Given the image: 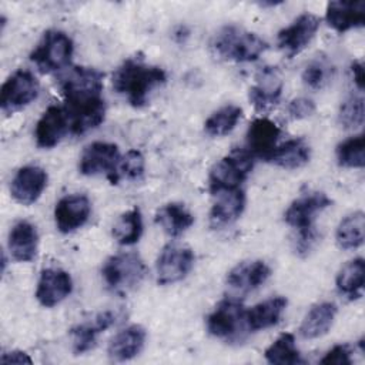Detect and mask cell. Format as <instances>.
<instances>
[{
    "label": "cell",
    "instance_id": "5b68a950",
    "mask_svg": "<svg viewBox=\"0 0 365 365\" xmlns=\"http://www.w3.org/2000/svg\"><path fill=\"white\" fill-rule=\"evenodd\" d=\"M254 167V157L247 150H232L210 170L208 188L211 194L240 188Z\"/></svg>",
    "mask_w": 365,
    "mask_h": 365
},
{
    "label": "cell",
    "instance_id": "44dd1931",
    "mask_svg": "<svg viewBox=\"0 0 365 365\" xmlns=\"http://www.w3.org/2000/svg\"><path fill=\"white\" fill-rule=\"evenodd\" d=\"M115 318L117 315L113 311H104L97 314L93 319L73 327L70 329L73 352L80 355L93 349L97 344L98 335L108 329L115 322Z\"/></svg>",
    "mask_w": 365,
    "mask_h": 365
},
{
    "label": "cell",
    "instance_id": "52a82bcc",
    "mask_svg": "<svg viewBox=\"0 0 365 365\" xmlns=\"http://www.w3.org/2000/svg\"><path fill=\"white\" fill-rule=\"evenodd\" d=\"M40 84L36 76L29 70H17L14 71L1 86L0 91V107L4 114H13L31 101H34L38 96Z\"/></svg>",
    "mask_w": 365,
    "mask_h": 365
},
{
    "label": "cell",
    "instance_id": "e575fe53",
    "mask_svg": "<svg viewBox=\"0 0 365 365\" xmlns=\"http://www.w3.org/2000/svg\"><path fill=\"white\" fill-rule=\"evenodd\" d=\"M364 98L362 96L351 94L348 96L339 107L338 121L346 130H355L364 125Z\"/></svg>",
    "mask_w": 365,
    "mask_h": 365
},
{
    "label": "cell",
    "instance_id": "5bb4252c",
    "mask_svg": "<svg viewBox=\"0 0 365 365\" xmlns=\"http://www.w3.org/2000/svg\"><path fill=\"white\" fill-rule=\"evenodd\" d=\"M47 180L48 177L44 168L38 165H24L17 170L11 180V197L21 205H31L43 194L47 187Z\"/></svg>",
    "mask_w": 365,
    "mask_h": 365
},
{
    "label": "cell",
    "instance_id": "60d3db41",
    "mask_svg": "<svg viewBox=\"0 0 365 365\" xmlns=\"http://www.w3.org/2000/svg\"><path fill=\"white\" fill-rule=\"evenodd\" d=\"M0 362H3V364H31L33 361L23 351H10V352H4L0 356Z\"/></svg>",
    "mask_w": 365,
    "mask_h": 365
},
{
    "label": "cell",
    "instance_id": "7c38bea8",
    "mask_svg": "<svg viewBox=\"0 0 365 365\" xmlns=\"http://www.w3.org/2000/svg\"><path fill=\"white\" fill-rule=\"evenodd\" d=\"M91 202L84 194H68L54 208V221L60 232L68 234L81 228L90 218Z\"/></svg>",
    "mask_w": 365,
    "mask_h": 365
},
{
    "label": "cell",
    "instance_id": "9a60e30c",
    "mask_svg": "<svg viewBox=\"0 0 365 365\" xmlns=\"http://www.w3.org/2000/svg\"><path fill=\"white\" fill-rule=\"evenodd\" d=\"M73 289V279L70 274L61 268H46L41 271L37 288L36 298L40 305L51 308L64 301Z\"/></svg>",
    "mask_w": 365,
    "mask_h": 365
},
{
    "label": "cell",
    "instance_id": "9c48e42d",
    "mask_svg": "<svg viewBox=\"0 0 365 365\" xmlns=\"http://www.w3.org/2000/svg\"><path fill=\"white\" fill-rule=\"evenodd\" d=\"M194 252L188 247L168 244L160 252L155 262L157 282L160 285L175 284L184 279L194 267Z\"/></svg>",
    "mask_w": 365,
    "mask_h": 365
},
{
    "label": "cell",
    "instance_id": "3957f363",
    "mask_svg": "<svg viewBox=\"0 0 365 365\" xmlns=\"http://www.w3.org/2000/svg\"><path fill=\"white\" fill-rule=\"evenodd\" d=\"M267 48V41L258 34L235 24L221 27L210 41L211 53L224 61H255Z\"/></svg>",
    "mask_w": 365,
    "mask_h": 365
},
{
    "label": "cell",
    "instance_id": "ba28073f",
    "mask_svg": "<svg viewBox=\"0 0 365 365\" xmlns=\"http://www.w3.org/2000/svg\"><path fill=\"white\" fill-rule=\"evenodd\" d=\"M120 158V151L115 144L94 141L83 150L78 170L83 175L106 174L111 184H117V165Z\"/></svg>",
    "mask_w": 365,
    "mask_h": 365
},
{
    "label": "cell",
    "instance_id": "f546056e",
    "mask_svg": "<svg viewBox=\"0 0 365 365\" xmlns=\"http://www.w3.org/2000/svg\"><path fill=\"white\" fill-rule=\"evenodd\" d=\"M365 215L362 211L348 214L336 227L335 240L341 250H355L364 242Z\"/></svg>",
    "mask_w": 365,
    "mask_h": 365
},
{
    "label": "cell",
    "instance_id": "4dcf8cb0",
    "mask_svg": "<svg viewBox=\"0 0 365 365\" xmlns=\"http://www.w3.org/2000/svg\"><path fill=\"white\" fill-rule=\"evenodd\" d=\"M113 237L121 245L135 244L143 234V217L140 208L134 207L123 212L113 225Z\"/></svg>",
    "mask_w": 365,
    "mask_h": 365
},
{
    "label": "cell",
    "instance_id": "8992f818",
    "mask_svg": "<svg viewBox=\"0 0 365 365\" xmlns=\"http://www.w3.org/2000/svg\"><path fill=\"white\" fill-rule=\"evenodd\" d=\"M74 51L73 40L61 30H47L30 53V60L43 73H51L68 66Z\"/></svg>",
    "mask_w": 365,
    "mask_h": 365
},
{
    "label": "cell",
    "instance_id": "8fae6325",
    "mask_svg": "<svg viewBox=\"0 0 365 365\" xmlns=\"http://www.w3.org/2000/svg\"><path fill=\"white\" fill-rule=\"evenodd\" d=\"M245 309L240 299L224 298L207 317V331L215 338H231L244 322Z\"/></svg>",
    "mask_w": 365,
    "mask_h": 365
},
{
    "label": "cell",
    "instance_id": "d4e9b609",
    "mask_svg": "<svg viewBox=\"0 0 365 365\" xmlns=\"http://www.w3.org/2000/svg\"><path fill=\"white\" fill-rule=\"evenodd\" d=\"M287 299L281 295L268 298L245 311L244 322L250 331H261L274 327L287 308Z\"/></svg>",
    "mask_w": 365,
    "mask_h": 365
},
{
    "label": "cell",
    "instance_id": "8d00e7d4",
    "mask_svg": "<svg viewBox=\"0 0 365 365\" xmlns=\"http://www.w3.org/2000/svg\"><path fill=\"white\" fill-rule=\"evenodd\" d=\"M145 170V163L144 157L138 150H128L124 157L120 158L118 165H117V180L120 181L121 178L125 180H140L144 175Z\"/></svg>",
    "mask_w": 365,
    "mask_h": 365
},
{
    "label": "cell",
    "instance_id": "4316f807",
    "mask_svg": "<svg viewBox=\"0 0 365 365\" xmlns=\"http://www.w3.org/2000/svg\"><path fill=\"white\" fill-rule=\"evenodd\" d=\"M311 158V147L305 138H292L284 144L277 145L268 158L272 163L285 170H295L304 167Z\"/></svg>",
    "mask_w": 365,
    "mask_h": 365
},
{
    "label": "cell",
    "instance_id": "f35d334b",
    "mask_svg": "<svg viewBox=\"0 0 365 365\" xmlns=\"http://www.w3.org/2000/svg\"><path fill=\"white\" fill-rule=\"evenodd\" d=\"M315 111V103L307 97H297L288 104V114L291 118L301 120L312 115Z\"/></svg>",
    "mask_w": 365,
    "mask_h": 365
},
{
    "label": "cell",
    "instance_id": "7a4b0ae2",
    "mask_svg": "<svg viewBox=\"0 0 365 365\" xmlns=\"http://www.w3.org/2000/svg\"><path fill=\"white\" fill-rule=\"evenodd\" d=\"M167 81L165 71L140 58L124 60L113 74L114 90L124 96L133 107H143L150 94Z\"/></svg>",
    "mask_w": 365,
    "mask_h": 365
},
{
    "label": "cell",
    "instance_id": "484cf974",
    "mask_svg": "<svg viewBox=\"0 0 365 365\" xmlns=\"http://www.w3.org/2000/svg\"><path fill=\"white\" fill-rule=\"evenodd\" d=\"M338 308L334 302L324 301L312 305L304 317L299 334L305 339H315L325 335L334 324Z\"/></svg>",
    "mask_w": 365,
    "mask_h": 365
},
{
    "label": "cell",
    "instance_id": "ac0fdd59",
    "mask_svg": "<svg viewBox=\"0 0 365 365\" xmlns=\"http://www.w3.org/2000/svg\"><path fill=\"white\" fill-rule=\"evenodd\" d=\"M281 135L279 127L269 118H255L247 130V151L255 158L268 161L269 155L278 145Z\"/></svg>",
    "mask_w": 365,
    "mask_h": 365
},
{
    "label": "cell",
    "instance_id": "d6a6232c",
    "mask_svg": "<svg viewBox=\"0 0 365 365\" xmlns=\"http://www.w3.org/2000/svg\"><path fill=\"white\" fill-rule=\"evenodd\" d=\"M242 115L241 107L227 104L214 111L204 123V130L211 137H222L230 134Z\"/></svg>",
    "mask_w": 365,
    "mask_h": 365
},
{
    "label": "cell",
    "instance_id": "ab89813d",
    "mask_svg": "<svg viewBox=\"0 0 365 365\" xmlns=\"http://www.w3.org/2000/svg\"><path fill=\"white\" fill-rule=\"evenodd\" d=\"M317 237H318V235H317V231H315L314 227L307 228V230H299V231H298L297 241H295L297 254L305 257V255L312 250V247L315 245Z\"/></svg>",
    "mask_w": 365,
    "mask_h": 365
},
{
    "label": "cell",
    "instance_id": "83f0119b",
    "mask_svg": "<svg viewBox=\"0 0 365 365\" xmlns=\"http://www.w3.org/2000/svg\"><path fill=\"white\" fill-rule=\"evenodd\" d=\"M155 222L170 237H178L194 224V217L184 207V204L168 202L158 210L155 215Z\"/></svg>",
    "mask_w": 365,
    "mask_h": 365
},
{
    "label": "cell",
    "instance_id": "1f68e13d",
    "mask_svg": "<svg viewBox=\"0 0 365 365\" xmlns=\"http://www.w3.org/2000/svg\"><path fill=\"white\" fill-rule=\"evenodd\" d=\"M265 359L272 365H298L304 364L299 351L295 346L292 334H281L267 349Z\"/></svg>",
    "mask_w": 365,
    "mask_h": 365
},
{
    "label": "cell",
    "instance_id": "277c9868",
    "mask_svg": "<svg viewBox=\"0 0 365 365\" xmlns=\"http://www.w3.org/2000/svg\"><path fill=\"white\" fill-rule=\"evenodd\" d=\"M145 271V264L138 254L121 252L106 259L101 268V277L111 292L125 295L140 285Z\"/></svg>",
    "mask_w": 365,
    "mask_h": 365
},
{
    "label": "cell",
    "instance_id": "b9f144b4",
    "mask_svg": "<svg viewBox=\"0 0 365 365\" xmlns=\"http://www.w3.org/2000/svg\"><path fill=\"white\" fill-rule=\"evenodd\" d=\"M351 73L354 77V81L359 90L364 88V66L361 61H354L351 66Z\"/></svg>",
    "mask_w": 365,
    "mask_h": 365
},
{
    "label": "cell",
    "instance_id": "603a6c76",
    "mask_svg": "<svg viewBox=\"0 0 365 365\" xmlns=\"http://www.w3.org/2000/svg\"><path fill=\"white\" fill-rule=\"evenodd\" d=\"M38 247V234L36 225L30 221H17L9 232V251L13 259L29 262L36 258Z\"/></svg>",
    "mask_w": 365,
    "mask_h": 365
},
{
    "label": "cell",
    "instance_id": "30bf717a",
    "mask_svg": "<svg viewBox=\"0 0 365 365\" xmlns=\"http://www.w3.org/2000/svg\"><path fill=\"white\" fill-rule=\"evenodd\" d=\"M319 23V17L312 13L299 14L289 26L279 30L277 36L278 47L289 58L299 54L315 37Z\"/></svg>",
    "mask_w": 365,
    "mask_h": 365
},
{
    "label": "cell",
    "instance_id": "cb8c5ba5",
    "mask_svg": "<svg viewBox=\"0 0 365 365\" xmlns=\"http://www.w3.org/2000/svg\"><path fill=\"white\" fill-rule=\"evenodd\" d=\"M147 332L141 325H130L120 331L108 344L107 354L113 361H130L137 356L145 345Z\"/></svg>",
    "mask_w": 365,
    "mask_h": 365
},
{
    "label": "cell",
    "instance_id": "6da1fadb",
    "mask_svg": "<svg viewBox=\"0 0 365 365\" xmlns=\"http://www.w3.org/2000/svg\"><path fill=\"white\" fill-rule=\"evenodd\" d=\"M71 134H84L104 121L103 73L91 67H73L60 78Z\"/></svg>",
    "mask_w": 365,
    "mask_h": 365
},
{
    "label": "cell",
    "instance_id": "ffe728a7",
    "mask_svg": "<svg viewBox=\"0 0 365 365\" xmlns=\"http://www.w3.org/2000/svg\"><path fill=\"white\" fill-rule=\"evenodd\" d=\"M325 20L338 33L359 29L365 24V1H329Z\"/></svg>",
    "mask_w": 365,
    "mask_h": 365
},
{
    "label": "cell",
    "instance_id": "d590c367",
    "mask_svg": "<svg viewBox=\"0 0 365 365\" xmlns=\"http://www.w3.org/2000/svg\"><path fill=\"white\" fill-rule=\"evenodd\" d=\"M334 68L325 58H315L302 71V81L312 90L324 88L332 78Z\"/></svg>",
    "mask_w": 365,
    "mask_h": 365
},
{
    "label": "cell",
    "instance_id": "e0dca14e",
    "mask_svg": "<svg viewBox=\"0 0 365 365\" xmlns=\"http://www.w3.org/2000/svg\"><path fill=\"white\" fill-rule=\"evenodd\" d=\"M271 275L269 265L262 259H250L238 262L234 268H231L227 274V285L235 292L248 294L255 291Z\"/></svg>",
    "mask_w": 365,
    "mask_h": 365
},
{
    "label": "cell",
    "instance_id": "4fadbf2b",
    "mask_svg": "<svg viewBox=\"0 0 365 365\" xmlns=\"http://www.w3.org/2000/svg\"><path fill=\"white\" fill-rule=\"evenodd\" d=\"M332 200L325 192H309L294 200L284 214L285 222L295 230H307L314 227L315 215L328 208Z\"/></svg>",
    "mask_w": 365,
    "mask_h": 365
},
{
    "label": "cell",
    "instance_id": "7402d4cb",
    "mask_svg": "<svg viewBox=\"0 0 365 365\" xmlns=\"http://www.w3.org/2000/svg\"><path fill=\"white\" fill-rule=\"evenodd\" d=\"M217 201L210 211V224L212 228H222L237 221L245 208V194L242 190H231L215 194Z\"/></svg>",
    "mask_w": 365,
    "mask_h": 365
},
{
    "label": "cell",
    "instance_id": "2e32d148",
    "mask_svg": "<svg viewBox=\"0 0 365 365\" xmlns=\"http://www.w3.org/2000/svg\"><path fill=\"white\" fill-rule=\"evenodd\" d=\"M71 133L70 118L64 107L50 106L36 124V143L41 148L57 145L67 133Z\"/></svg>",
    "mask_w": 365,
    "mask_h": 365
},
{
    "label": "cell",
    "instance_id": "74e56055",
    "mask_svg": "<svg viewBox=\"0 0 365 365\" xmlns=\"http://www.w3.org/2000/svg\"><path fill=\"white\" fill-rule=\"evenodd\" d=\"M351 354H352V351L348 344H338V345L332 346L324 355V358L319 361V364H322V365H351L352 364Z\"/></svg>",
    "mask_w": 365,
    "mask_h": 365
},
{
    "label": "cell",
    "instance_id": "d6986e66",
    "mask_svg": "<svg viewBox=\"0 0 365 365\" xmlns=\"http://www.w3.org/2000/svg\"><path fill=\"white\" fill-rule=\"evenodd\" d=\"M282 86L277 67H264L257 77V83L250 87V101L255 110L267 111L278 104L282 94Z\"/></svg>",
    "mask_w": 365,
    "mask_h": 365
},
{
    "label": "cell",
    "instance_id": "f1b7e54d",
    "mask_svg": "<svg viewBox=\"0 0 365 365\" xmlns=\"http://www.w3.org/2000/svg\"><path fill=\"white\" fill-rule=\"evenodd\" d=\"M365 278V262L364 258H354L348 261L338 272L335 284L341 295L354 301L362 295Z\"/></svg>",
    "mask_w": 365,
    "mask_h": 365
},
{
    "label": "cell",
    "instance_id": "836d02e7",
    "mask_svg": "<svg viewBox=\"0 0 365 365\" xmlns=\"http://www.w3.org/2000/svg\"><path fill=\"white\" fill-rule=\"evenodd\" d=\"M338 164L345 168H362L365 164V140L362 134L341 141L335 150Z\"/></svg>",
    "mask_w": 365,
    "mask_h": 365
}]
</instances>
